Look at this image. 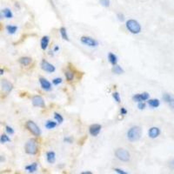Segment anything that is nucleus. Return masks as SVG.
I'll return each mask as SVG.
<instances>
[{
  "mask_svg": "<svg viewBox=\"0 0 174 174\" xmlns=\"http://www.w3.org/2000/svg\"><path fill=\"white\" fill-rule=\"evenodd\" d=\"M141 134H142L141 128L139 126L135 125L132 126L131 129H129V131H127V138L131 142H135L141 138Z\"/></svg>",
  "mask_w": 174,
  "mask_h": 174,
  "instance_id": "obj_1",
  "label": "nucleus"
},
{
  "mask_svg": "<svg viewBox=\"0 0 174 174\" xmlns=\"http://www.w3.org/2000/svg\"><path fill=\"white\" fill-rule=\"evenodd\" d=\"M6 30H7V31L10 33V34H14L16 31H17V30H18V26H16V25H7L6 26Z\"/></svg>",
  "mask_w": 174,
  "mask_h": 174,
  "instance_id": "obj_23",
  "label": "nucleus"
},
{
  "mask_svg": "<svg viewBox=\"0 0 174 174\" xmlns=\"http://www.w3.org/2000/svg\"><path fill=\"white\" fill-rule=\"evenodd\" d=\"M4 71L3 69H0V75H3L4 74Z\"/></svg>",
  "mask_w": 174,
  "mask_h": 174,
  "instance_id": "obj_41",
  "label": "nucleus"
},
{
  "mask_svg": "<svg viewBox=\"0 0 174 174\" xmlns=\"http://www.w3.org/2000/svg\"><path fill=\"white\" fill-rule=\"evenodd\" d=\"M148 134H149V137L151 138H156L160 134V129L158 127H151V128H150Z\"/></svg>",
  "mask_w": 174,
  "mask_h": 174,
  "instance_id": "obj_12",
  "label": "nucleus"
},
{
  "mask_svg": "<svg viewBox=\"0 0 174 174\" xmlns=\"http://www.w3.org/2000/svg\"><path fill=\"white\" fill-rule=\"evenodd\" d=\"M112 97H113V99H115L116 102H118V103H120L121 102V99H120V96H119V92H113L112 93Z\"/></svg>",
  "mask_w": 174,
  "mask_h": 174,
  "instance_id": "obj_28",
  "label": "nucleus"
},
{
  "mask_svg": "<svg viewBox=\"0 0 174 174\" xmlns=\"http://www.w3.org/2000/svg\"><path fill=\"white\" fill-rule=\"evenodd\" d=\"M169 105L171 106V108L173 109V110H174V99L173 98H172V99L169 101Z\"/></svg>",
  "mask_w": 174,
  "mask_h": 174,
  "instance_id": "obj_36",
  "label": "nucleus"
},
{
  "mask_svg": "<svg viewBox=\"0 0 174 174\" xmlns=\"http://www.w3.org/2000/svg\"><path fill=\"white\" fill-rule=\"evenodd\" d=\"M52 83H53V85H59V84H61V83H62V78H61V77L54 78V79L52 80Z\"/></svg>",
  "mask_w": 174,
  "mask_h": 174,
  "instance_id": "obj_31",
  "label": "nucleus"
},
{
  "mask_svg": "<svg viewBox=\"0 0 174 174\" xmlns=\"http://www.w3.org/2000/svg\"><path fill=\"white\" fill-rule=\"evenodd\" d=\"M57 126V123L56 122H54V121H51V120H48L47 122H46V124H45V127L47 128V129H54L55 127Z\"/></svg>",
  "mask_w": 174,
  "mask_h": 174,
  "instance_id": "obj_24",
  "label": "nucleus"
},
{
  "mask_svg": "<svg viewBox=\"0 0 174 174\" xmlns=\"http://www.w3.org/2000/svg\"><path fill=\"white\" fill-rule=\"evenodd\" d=\"M108 60H109V62H110L112 65H117L118 58H117L116 55H114L112 52H110V53L108 54Z\"/></svg>",
  "mask_w": 174,
  "mask_h": 174,
  "instance_id": "obj_16",
  "label": "nucleus"
},
{
  "mask_svg": "<svg viewBox=\"0 0 174 174\" xmlns=\"http://www.w3.org/2000/svg\"><path fill=\"white\" fill-rule=\"evenodd\" d=\"M54 118H55V119L58 121V123H59V124L63 123V121H64L63 117H62L59 113H58V112H55V113H54Z\"/></svg>",
  "mask_w": 174,
  "mask_h": 174,
  "instance_id": "obj_27",
  "label": "nucleus"
},
{
  "mask_svg": "<svg viewBox=\"0 0 174 174\" xmlns=\"http://www.w3.org/2000/svg\"><path fill=\"white\" fill-rule=\"evenodd\" d=\"M39 82H40V85L42 86V88L44 90H46V91H50L51 90V85L50 83L45 79V77H39Z\"/></svg>",
  "mask_w": 174,
  "mask_h": 174,
  "instance_id": "obj_13",
  "label": "nucleus"
},
{
  "mask_svg": "<svg viewBox=\"0 0 174 174\" xmlns=\"http://www.w3.org/2000/svg\"><path fill=\"white\" fill-rule=\"evenodd\" d=\"M41 68L46 72H55V66L50 64L49 62H47L46 60H42L41 62Z\"/></svg>",
  "mask_w": 174,
  "mask_h": 174,
  "instance_id": "obj_9",
  "label": "nucleus"
},
{
  "mask_svg": "<svg viewBox=\"0 0 174 174\" xmlns=\"http://www.w3.org/2000/svg\"><path fill=\"white\" fill-rule=\"evenodd\" d=\"M81 174H92L91 172H84V173H82Z\"/></svg>",
  "mask_w": 174,
  "mask_h": 174,
  "instance_id": "obj_40",
  "label": "nucleus"
},
{
  "mask_svg": "<svg viewBox=\"0 0 174 174\" xmlns=\"http://www.w3.org/2000/svg\"><path fill=\"white\" fill-rule=\"evenodd\" d=\"M148 104H149V105L151 108H157V107L159 106L160 102H159V100L157 99H150L148 101Z\"/></svg>",
  "mask_w": 174,
  "mask_h": 174,
  "instance_id": "obj_19",
  "label": "nucleus"
},
{
  "mask_svg": "<svg viewBox=\"0 0 174 174\" xmlns=\"http://www.w3.org/2000/svg\"><path fill=\"white\" fill-rule=\"evenodd\" d=\"M65 141H67L69 143H72V138H65Z\"/></svg>",
  "mask_w": 174,
  "mask_h": 174,
  "instance_id": "obj_38",
  "label": "nucleus"
},
{
  "mask_svg": "<svg viewBox=\"0 0 174 174\" xmlns=\"http://www.w3.org/2000/svg\"><path fill=\"white\" fill-rule=\"evenodd\" d=\"M65 75V77L68 81H72L74 78V73L71 71H66Z\"/></svg>",
  "mask_w": 174,
  "mask_h": 174,
  "instance_id": "obj_25",
  "label": "nucleus"
},
{
  "mask_svg": "<svg viewBox=\"0 0 174 174\" xmlns=\"http://www.w3.org/2000/svg\"><path fill=\"white\" fill-rule=\"evenodd\" d=\"M163 99L165 100L166 103H169V101L172 99V96L170 94H168V93H165L163 95Z\"/></svg>",
  "mask_w": 174,
  "mask_h": 174,
  "instance_id": "obj_30",
  "label": "nucleus"
},
{
  "mask_svg": "<svg viewBox=\"0 0 174 174\" xmlns=\"http://www.w3.org/2000/svg\"><path fill=\"white\" fill-rule=\"evenodd\" d=\"M25 152L27 154H30V155H35L38 151V143L35 139H30L27 141V143L25 144Z\"/></svg>",
  "mask_w": 174,
  "mask_h": 174,
  "instance_id": "obj_3",
  "label": "nucleus"
},
{
  "mask_svg": "<svg viewBox=\"0 0 174 174\" xmlns=\"http://www.w3.org/2000/svg\"><path fill=\"white\" fill-rule=\"evenodd\" d=\"M120 113H121L122 115H126V114H127V110H126L124 107H122V108L120 109Z\"/></svg>",
  "mask_w": 174,
  "mask_h": 174,
  "instance_id": "obj_37",
  "label": "nucleus"
},
{
  "mask_svg": "<svg viewBox=\"0 0 174 174\" xmlns=\"http://www.w3.org/2000/svg\"><path fill=\"white\" fill-rule=\"evenodd\" d=\"M46 158H47V161L50 163V164H53L55 162V153L53 151H48L46 153Z\"/></svg>",
  "mask_w": 174,
  "mask_h": 174,
  "instance_id": "obj_17",
  "label": "nucleus"
},
{
  "mask_svg": "<svg viewBox=\"0 0 174 174\" xmlns=\"http://www.w3.org/2000/svg\"><path fill=\"white\" fill-rule=\"evenodd\" d=\"M99 4L104 7L110 6V0H99Z\"/></svg>",
  "mask_w": 174,
  "mask_h": 174,
  "instance_id": "obj_29",
  "label": "nucleus"
},
{
  "mask_svg": "<svg viewBox=\"0 0 174 174\" xmlns=\"http://www.w3.org/2000/svg\"><path fill=\"white\" fill-rule=\"evenodd\" d=\"M58 49H59V48H58V46H56V47L54 48V51H58Z\"/></svg>",
  "mask_w": 174,
  "mask_h": 174,
  "instance_id": "obj_42",
  "label": "nucleus"
},
{
  "mask_svg": "<svg viewBox=\"0 0 174 174\" xmlns=\"http://www.w3.org/2000/svg\"><path fill=\"white\" fill-rule=\"evenodd\" d=\"M115 156L117 157V158H119V160H121L123 162H127L131 158V155H130L129 151L127 150L123 149V148H119V149L116 150Z\"/></svg>",
  "mask_w": 174,
  "mask_h": 174,
  "instance_id": "obj_4",
  "label": "nucleus"
},
{
  "mask_svg": "<svg viewBox=\"0 0 174 174\" xmlns=\"http://www.w3.org/2000/svg\"><path fill=\"white\" fill-rule=\"evenodd\" d=\"M149 94L147 92H143V93H139V94H135L133 96V100L135 102H144L146 100L149 99Z\"/></svg>",
  "mask_w": 174,
  "mask_h": 174,
  "instance_id": "obj_11",
  "label": "nucleus"
},
{
  "mask_svg": "<svg viewBox=\"0 0 174 174\" xmlns=\"http://www.w3.org/2000/svg\"><path fill=\"white\" fill-rule=\"evenodd\" d=\"M0 19H1V16H0Z\"/></svg>",
  "mask_w": 174,
  "mask_h": 174,
  "instance_id": "obj_43",
  "label": "nucleus"
},
{
  "mask_svg": "<svg viewBox=\"0 0 174 174\" xmlns=\"http://www.w3.org/2000/svg\"><path fill=\"white\" fill-rule=\"evenodd\" d=\"M18 61H19V63H20L22 65L27 66V65H29L32 62V59H31V58H29V57H22V58H19Z\"/></svg>",
  "mask_w": 174,
  "mask_h": 174,
  "instance_id": "obj_15",
  "label": "nucleus"
},
{
  "mask_svg": "<svg viewBox=\"0 0 174 174\" xmlns=\"http://www.w3.org/2000/svg\"><path fill=\"white\" fill-rule=\"evenodd\" d=\"M138 107L140 110H144V109L146 108V104H145L144 102H139V103H138Z\"/></svg>",
  "mask_w": 174,
  "mask_h": 174,
  "instance_id": "obj_33",
  "label": "nucleus"
},
{
  "mask_svg": "<svg viewBox=\"0 0 174 174\" xmlns=\"http://www.w3.org/2000/svg\"><path fill=\"white\" fill-rule=\"evenodd\" d=\"M126 28L132 34H138L141 31V25L134 19H129L126 22Z\"/></svg>",
  "mask_w": 174,
  "mask_h": 174,
  "instance_id": "obj_2",
  "label": "nucleus"
},
{
  "mask_svg": "<svg viewBox=\"0 0 174 174\" xmlns=\"http://www.w3.org/2000/svg\"><path fill=\"white\" fill-rule=\"evenodd\" d=\"M112 71V72L115 73V74H122V73L124 72V70L121 68V66H119V65H114Z\"/></svg>",
  "mask_w": 174,
  "mask_h": 174,
  "instance_id": "obj_22",
  "label": "nucleus"
},
{
  "mask_svg": "<svg viewBox=\"0 0 174 174\" xmlns=\"http://www.w3.org/2000/svg\"><path fill=\"white\" fill-rule=\"evenodd\" d=\"M59 32H60L61 37H62L63 39H65V40H66V41H69V37H68V35H67V31H66V29H65V27H61V28L59 29Z\"/></svg>",
  "mask_w": 174,
  "mask_h": 174,
  "instance_id": "obj_18",
  "label": "nucleus"
},
{
  "mask_svg": "<svg viewBox=\"0 0 174 174\" xmlns=\"http://www.w3.org/2000/svg\"><path fill=\"white\" fill-rule=\"evenodd\" d=\"M25 169H26L29 173H34V172H36L37 169H38V165H37V163H33V164H31V165H27V166L25 167Z\"/></svg>",
  "mask_w": 174,
  "mask_h": 174,
  "instance_id": "obj_21",
  "label": "nucleus"
},
{
  "mask_svg": "<svg viewBox=\"0 0 174 174\" xmlns=\"http://www.w3.org/2000/svg\"><path fill=\"white\" fill-rule=\"evenodd\" d=\"M117 17H118V18L119 19V21H121V22H123L124 20V16L122 13H118V14H117Z\"/></svg>",
  "mask_w": 174,
  "mask_h": 174,
  "instance_id": "obj_34",
  "label": "nucleus"
},
{
  "mask_svg": "<svg viewBox=\"0 0 174 174\" xmlns=\"http://www.w3.org/2000/svg\"><path fill=\"white\" fill-rule=\"evenodd\" d=\"M170 165H171V167H172V168H174V159L172 161V162H171Z\"/></svg>",
  "mask_w": 174,
  "mask_h": 174,
  "instance_id": "obj_39",
  "label": "nucleus"
},
{
  "mask_svg": "<svg viewBox=\"0 0 174 174\" xmlns=\"http://www.w3.org/2000/svg\"><path fill=\"white\" fill-rule=\"evenodd\" d=\"M1 87H2V91L6 94L10 93L11 92V90L13 89L12 84L6 79H4L1 81Z\"/></svg>",
  "mask_w": 174,
  "mask_h": 174,
  "instance_id": "obj_7",
  "label": "nucleus"
},
{
  "mask_svg": "<svg viewBox=\"0 0 174 174\" xmlns=\"http://www.w3.org/2000/svg\"><path fill=\"white\" fill-rule=\"evenodd\" d=\"M100 131H101V125L99 124H92L89 127V132L92 136L96 137L99 134Z\"/></svg>",
  "mask_w": 174,
  "mask_h": 174,
  "instance_id": "obj_10",
  "label": "nucleus"
},
{
  "mask_svg": "<svg viewBox=\"0 0 174 174\" xmlns=\"http://www.w3.org/2000/svg\"><path fill=\"white\" fill-rule=\"evenodd\" d=\"M49 37L48 36H44L41 39V48L42 50H46V48L48 47L49 45Z\"/></svg>",
  "mask_w": 174,
  "mask_h": 174,
  "instance_id": "obj_14",
  "label": "nucleus"
},
{
  "mask_svg": "<svg viewBox=\"0 0 174 174\" xmlns=\"http://www.w3.org/2000/svg\"><path fill=\"white\" fill-rule=\"evenodd\" d=\"M2 13L4 16V18H12V17H13V14H12L11 11L10 9H8V8L4 9L2 11Z\"/></svg>",
  "mask_w": 174,
  "mask_h": 174,
  "instance_id": "obj_20",
  "label": "nucleus"
},
{
  "mask_svg": "<svg viewBox=\"0 0 174 174\" xmlns=\"http://www.w3.org/2000/svg\"><path fill=\"white\" fill-rule=\"evenodd\" d=\"M32 104L36 107H41V108H44L45 106V100L44 99L41 97V96H33L32 97Z\"/></svg>",
  "mask_w": 174,
  "mask_h": 174,
  "instance_id": "obj_8",
  "label": "nucleus"
},
{
  "mask_svg": "<svg viewBox=\"0 0 174 174\" xmlns=\"http://www.w3.org/2000/svg\"><path fill=\"white\" fill-rule=\"evenodd\" d=\"M114 171H115L117 173H119V174H128L127 173H125L124 171L121 170V169H119V168H115V169H114Z\"/></svg>",
  "mask_w": 174,
  "mask_h": 174,
  "instance_id": "obj_35",
  "label": "nucleus"
},
{
  "mask_svg": "<svg viewBox=\"0 0 174 174\" xmlns=\"http://www.w3.org/2000/svg\"><path fill=\"white\" fill-rule=\"evenodd\" d=\"M81 42L84 45H88L90 47H96L99 45V43L96 40H94L92 38H91V37H85V36H84V37L81 38Z\"/></svg>",
  "mask_w": 174,
  "mask_h": 174,
  "instance_id": "obj_6",
  "label": "nucleus"
},
{
  "mask_svg": "<svg viewBox=\"0 0 174 174\" xmlns=\"http://www.w3.org/2000/svg\"><path fill=\"white\" fill-rule=\"evenodd\" d=\"M10 141H11V139H10V138L6 134H2L1 135V137H0V142L2 144H4V143L10 142Z\"/></svg>",
  "mask_w": 174,
  "mask_h": 174,
  "instance_id": "obj_26",
  "label": "nucleus"
},
{
  "mask_svg": "<svg viewBox=\"0 0 174 174\" xmlns=\"http://www.w3.org/2000/svg\"><path fill=\"white\" fill-rule=\"evenodd\" d=\"M5 130H6V131H7V133H9V134H13L14 133V130L11 128V127H10V126H6L5 127Z\"/></svg>",
  "mask_w": 174,
  "mask_h": 174,
  "instance_id": "obj_32",
  "label": "nucleus"
},
{
  "mask_svg": "<svg viewBox=\"0 0 174 174\" xmlns=\"http://www.w3.org/2000/svg\"><path fill=\"white\" fill-rule=\"evenodd\" d=\"M25 125H26V128L30 131V132H31L34 136L38 137L40 135V133H41L40 129L38 128V126L35 124L33 121H31V120L30 121H27Z\"/></svg>",
  "mask_w": 174,
  "mask_h": 174,
  "instance_id": "obj_5",
  "label": "nucleus"
}]
</instances>
